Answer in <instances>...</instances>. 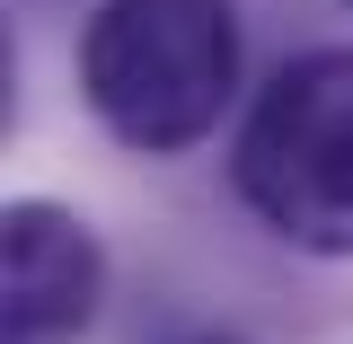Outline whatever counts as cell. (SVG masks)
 <instances>
[{
  "label": "cell",
  "mask_w": 353,
  "mask_h": 344,
  "mask_svg": "<svg viewBox=\"0 0 353 344\" xmlns=\"http://www.w3.org/2000/svg\"><path fill=\"white\" fill-rule=\"evenodd\" d=\"M88 115L141 159H176L239 97V9L230 0H97L80 27Z\"/></svg>",
  "instance_id": "6da1fadb"
},
{
  "label": "cell",
  "mask_w": 353,
  "mask_h": 344,
  "mask_svg": "<svg viewBox=\"0 0 353 344\" xmlns=\"http://www.w3.org/2000/svg\"><path fill=\"white\" fill-rule=\"evenodd\" d=\"M230 185L283 247L353 256V44H318L256 88Z\"/></svg>",
  "instance_id": "7a4b0ae2"
},
{
  "label": "cell",
  "mask_w": 353,
  "mask_h": 344,
  "mask_svg": "<svg viewBox=\"0 0 353 344\" xmlns=\"http://www.w3.org/2000/svg\"><path fill=\"white\" fill-rule=\"evenodd\" d=\"M106 256L71 203L18 194L0 212V344H71L97 318Z\"/></svg>",
  "instance_id": "3957f363"
},
{
  "label": "cell",
  "mask_w": 353,
  "mask_h": 344,
  "mask_svg": "<svg viewBox=\"0 0 353 344\" xmlns=\"http://www.w3.org/2000/svg\"><path fill=\"white\" fill-rule=\"evenodd\" d=\"M185 344H230V336H185Z\"/></svg>",
  "instance_id": "277c9868"
},
{
  "label": "cell",
  "mask_w": 353,
  "mask_h": 344,
  "mask_svg": "<svg viewBox=\"0 0 353 344\" xmlns=\"http://www.w3.org/2000/svg\"><path fill=\"white\" fill-rule=\"evenodd\" d=\"M345 9H353V0H345Z\"/></svg>",
  "instance_id": "5b68a950"
}]
</instances>
